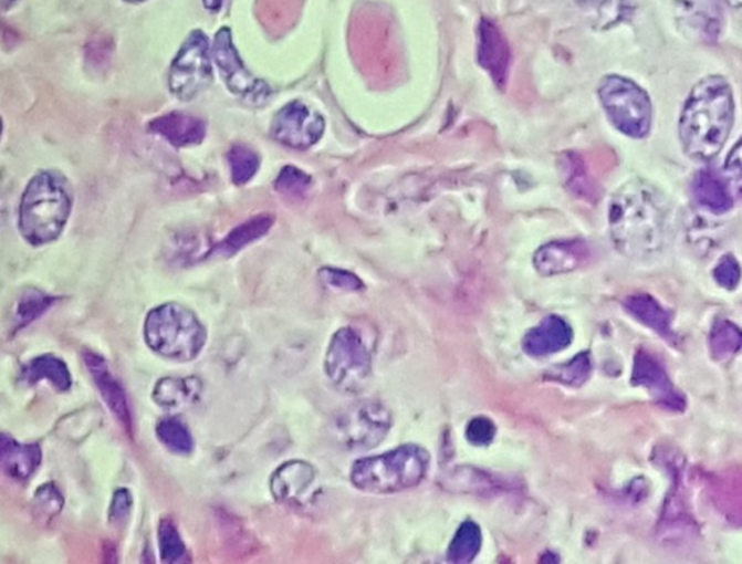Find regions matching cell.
I'll return each mask as SVG.
<instances>
[{
  "label": "cell",
  "mask_w": 742,
  "mask_h": 564,
  "mask_svg": "<svg viewBox=\"0 0 742 564\" xmlns=\"http://www.w3.org/2000/svg\"><path fill=\"white\" fill-rule=\"evenodd\" d=\"M58 302V297L46 295L40 289L23 291L15 310V331L27 328L28 325L41 318Z\"/></svg>",
  "instance_id": "cell-30"
},
{
  "label": "cell",
  "mask_w": 742,
  "mask_h": 564,
  "mask_svg": "<svg viewBox=\"0 0 742 564\" xmlns=\"http://www.w3.org/2000/svg\"><path fill=\"white\" fill-rule=\"evenodd\" d=\"M624 306L629 315L634 316L639 323L656 331L660 337L673 342L675 333L671 330V316L655 297L648 295V293H634L624 301Z\"/></svg>",
  "instance_id": "cell-23"
},
{
  "label": "cell",
  "mask_w": 742,
  "mask_h": 564,
  "mask_svg": "<svg viewBox=\"0 0 742 564\" xmlns=\"http://www.w3.org/2000/svg\"><path fill=\"white\" fill-rule=\"evenodd\" d=\"M144 340L166 361L188 363L203 352L208 331L188 306L166 302L148 312L144 321Z\"/></svg>",
  "instance_id": "cell-5"
},
{
  "label": "cell",
  "mask_w": 742,
  "mask_h": 564,
  "mask_svg": "<svg viewBox=\"0 0 742 564\" xmlns=\"http://www.w3.org/2000/svg\"><path fill=\"white\" fill-rule=\"evenodd\" d=\"M64 506V498L58 484L44 483L36 489L34 495V511L36 519L43 521L53 520L55 515L62 512Z\"/></svg>",
  "instance_id": "cell-35"
},
{
  "label": "cell",
  "mask_w": 742,
  "mask_h": 564,
  "mask_svg": "<svg viewBox=\"0 0 742 564\" xmlns=\"http://www.w3.org/2000/svg\"><path fill=\"white\" fill-rule=\"evenodd\" d=\"M494 437H497V426L488 417H474L467 424L466 438L470 445L478 447L489 446L494 440Z\"/></svg>",
  "instance_id": "cell-39"
},
{
  "label": "cell",
  "mask_w": 742,
  "mask_h": 564,
  "mask_svg": "<svg viewBox=\"0 0 742 564\" xmlns=\"http://www.w3.org/2000/svg\"><path fill=\"white\" fill-rule=\"evenodd\" d=\"M478 58L479 64L487 70L492 81L499 87H505L510 76L511 49L492 21H480Z\"/></svg>",
  "instance_id": "cell-15"
},
{
  "label": "cell",
  "mask_w": 742,
  "mask_h": 564,
  "mask_svg": "<svg viewBox=\"0 0 742 564\" xmlns=\"http://www.w3.org/2000/svg\"><path fill=\"white\" fill-rule=\"evenodd\" d=\"M316 478L314 466L303 460H291L280 466L270 480L274 500L282 503L301 502Z\"/></svg>",
  "instance_id": "cell-19"
},
{
  "label": "cell",
  "mask_w": 742,
  "mask_h": 564,
  "mask_svg": "<svg viewBox=\"0 0 742 564\" xmlns=\"http://www.w3.org/2000/svg\"><path fill=\"white\" fill-rule=\"evenodd\" d=\"M391 421V412L379 400H362L335 419V432L349 450H372L389 435Z\"/></svg>",
  "instance_id": "cell-10"
},
{
  "label": "cell",
  "mask_w": 742,
  "mask_h": 564,
  "mask_svg": "<svg viewBox=\"0 0 742 564\" xmlns=\"http://www.w3.org/2000/svg\"><path fill=\"white\" fill-rule=\"evenodd\" d=\"M320 279L326 286L344 292H362L366 288L356 274L337 268H322Z\"/></svg>",
  "instance_id": "cell-37"
},
{
  "label": "cell",
  "mask_w": 742,
  "mask_h": 564,
  "mask_svg": "<svg viewBox=\"0 0 742 564\" xmlns=\"http://www.w3.org/2000/svg\"><path fill=\"white\" fill-rule=\"evenodd\" d=\"M669 226V200L646 180H629L610 200V234L625 258L648 259L658 253L665 246Z\"/></svg>",
  "instance_id": "cell-1"
},
{
  "label": "cell",
  "mask_w": 742,
  "mask_h": 564,
  "mask_svg": "<svg viewBox=\"0 0 742 564\" xmlns=\"http://www.w3.org/2000/svg\"><path fill=\"white\" fill-rule=\"evenodd\" d=\"M457 469L452 472L450 479V484L452 488L459 489V491H469V492H484V491H494L499 488V484L494 483V480L483 472H479L475 469Z\"/></svg>",
  "instance_id": "cell-36"
},
{
  "label": "cell",
  "mask_w": 742,
  "mask_h": 564,
  "mask_svg": "<svg viewBox=\"0 0 742 564\" xmlns=\"http://www.w3.org/2000/svg\"><path fill=\"white\" fill-rule=\"evenodd\" d=\"M158 545L163 563L179 564L189 562L188 547L171 520H161L158 525Z\"/></svg>",
  "instance_id": "cell-31"
},
{
  "label": "cell",
  "mask_w": 742,
  "mask_h": 564,
  "mask_svg": "<svg viewBox=\"0 0 742 564\" xmlns=\"http://www.w3.org/2000/svg\"><path fill=\"white\" fill-rule=\"evenodd\" d=\"M22 377L27 384L35 385L39 382H49L55 390L67 391L72 388L73 377L69 366L60 357L40 356L28 363L22 369Z\"/></svg>",
  "instance_id": "cell-25"
},
{
  "label": "cell",
  "mask_w": 742,
  "mask_h": 564,
  "mask_svg": "<svg viewBox=\"0 0 742 564\" xmlns=\"http://www.w3.org/2000/svg\"><path fill=\"white\" fill-rule=\"evenodd\" d=\"M11 2H13V0H11Z\"/></svg>",
  "instance_id": "cell-44"
},
{
  "label": "cell",
  "mask_w": 742,
  "mask_h": 564,
  "mask_svg": "<svg viewBox=\"0 0 742 564\" xmlns=\"http://www.w3.org/2000/svg\"><path fill=\"white\" fill-rule=\"evenodd\" d=\"M228 163L231 167V179L237 186L249 184L260 170L259 154L242 144L231 147L228 152Z\"/></svg>",
  "instance_id": "cell-32"
},
{
  "label": "cell",
  "mask_w": 742,
  "mask_h": 564,
  "mask_svg": "<svg viewBox=\"0 0 742 564\" xmlns=\"http://www.w3.org/2000/svg\"><path fill=\"white\" fill-rule=\"evenodd\" d=\"M223 3H226V0H203L205 8L212 12L221 11Z\"/></svg>",
  "instance_id": "cell-42"
},
{
  "label": "cell",
  "mask_w": 742,
  "mask_h": 564,
  "mask_svg": "<svg viewBox=\"0 0 742 564\" xmlns=\"http://www.w3.org/2000/svg\"><path fill=\"white\" fill-rule=\"evenodd\" d=\"M483 535L474 521H466L456 531L447 550V558L451 563H470L479 556L482 550Z\"/></svg>",
  "instance_id": "cell-27"
},
{
  "label": "cell",
  "mask_w": 742,
  "mask_h": 564,
  "mask_svg": "<svg viewBox=\"0 0 742 564\" xmlns=\"http://www.w3.org/2000/svg\"><path fill=\"white\" fill-rule=\"evenodd\" d=\"M156 435L171 453L188 456L194 453L195 440L188 426L180 418L167 417L157 424Z\"/></svg>",
  "instance_id": "cell-29"
},
{
  "label": "cell",
  "mask_w": 742,
  "mask_h": 564,
  "mask_svg": "<svg viewBox=\"0 0 742 564\" xmlns=\"http://www.w3.org/2000/svg\"><path fill=\"white\" fill-rule=\"evenodd\" d=\"M74 194L67 177L59 170H40L23 190L18 230L32 247H43L60 239L70 216Z\"/></svg>",
  "instance_id": "cell-3"
},
{
  "label": "cell",
  "mask_w": 742,
  "mask_h": 564,
  "mask_svg": "<svg viewBox=\"0 0 742 564\" xmlns=\"http://www.w3.org/2000/svg\"><path fill=\"white\" fill-rule=\"evenodd\" d=\"M722 175L725 177L734 198L742 199V138L728 154Z\"/></svg>",
  "instance_id": "cell-38"
},
{
  "label": "cell",
  "mask_w": 742,
  "mask_h": 564,
  "mask_svg": "<svg viewBox=\"0 0 742 564\" xmlns=\"http://www.w3.org/2000/svg\"><path fill=\"white\" fill-rule=\"evenodd\" d=\"M324 367L331 384L345 394L366 388L372 376V353L363 335L353 326L338 330L326 349Z\"/></svg>",
  "instance_id": "cell-7"
},
{
  "label": "cell",
  "mask_w": 742,
  "mask_h": 564,
  "mask_svg": "<svg viewBox=\"0 0 742 564\" xmlns=\"http://www.w3.org/2000/svg\"><path fill=\"white\" fill-rule=\"evenodd\" d=\"M591 258V250L585 241L567 240L548 242L536 250L534 265L543 276L573 272L585 264Z\"/></svg>",
  "instance_id": "cell-16"
},
{
  "label": "cell",
  "mask_w": 742,
  "mask_h": 564,
  "mask_svg": "<svg viewBox=\"0 0 742 564\" xmlns=\"http://www.w3.org/2000/svg\"><path fill=\"white\" fill-rule=\"evenodd\" d=\"M125 2H128V3H138V2H144V0H125Z\"/></svg>",
  "instance_id": "cell-43"
},
{
  "label": "cell",
  "mask_w": 742,
  "mask_h": 564,
  "mask_svg": "<svg viewBox=\"0 0 742 564\" xmlns=\"http://www.w3.org/2000/svg\"><path fill=\"white\" fill-rule=\"evenodd\" d=\"M715 281L727 291H734L739 286L742 278V270L739 260L732 254L723 255L720 263L713 270Z\"/></svg>",
  "instance_id": "cell-40"
},
{
  "label": "cell",
  "mask_w": 742,
  "mask_h": 564,
  "mask_svg": "<svg viewBox=\"0 0 742 564\" xmlns=\"http://www.w3.org/2000/svg\"><path fill=\"white\" fill-rule=\"evenodd\" d=\"M573 330L566 320L550 315L539 325L532 326L522 340L524 352L531 357H548L571 346Z\"/></svg>",
  "instance_id": "cell-18"
},
{
  "label": "cell",
  "mask_w": 742,
  "mask_h": 564,
  "mask_svg": "<svg viewBox=\"0 0 742 564\" xmlns=\"http://www.w3.org/2000/svg\"><path fill=\"white\" fill-rule=\"evenodd\" d=\"M734 93L725 77L712 74L692 88L679 121L681 147L694 161H711L734 127Z\"/></svg>",
  "instance_id": "cell-2"
},
{
  "label": "cell",
  "mask_w": 742,
  "mask_h": 564,
  "mask_svg": "<svg viewBox=\"0 0 742 564\" xmlns=\"http://www.w3.org/2000/svg\"><path fill=\"white\" fill-rule=\"evenodd\" d=\"M597 95L606 116L619 133L629 138H646L651 130L650 96L636 82L618 74L602 79Z\"/></svg>",
  "instance_id": "cell-6"
},
{
  "label": "cell",
  "mask_w": 742,
  "mask_h": 564,
  "mask_svg": "<svg viewBox=\"0 0 742 564\" xmlns=\"http://www.w3.org/2000/svg\"><path fill=\"white\" fill-rule=\"evenodd\" d=\"M212 45L202 30L191 31L173 59L169 70L171 95L190 102L213 83Z\"/></svg>",
  "instance_id": "cell-8"
},
{
  "label": "cell",
  "mask_w": 742,
  "mask_h": 564,
  "mask_svg": "<svg viewBox=\"0 0 742 564\" xmlns=\"http://www.w3.org/2000/svg\"><path fill=\"white\" fill-rule=\"evenodd\" d=\"M134 498L127 488L116 489L114 497H112L109 506L111 524L118 525L128 519L130 508H133Z\"/></svg>",
  "instance_id": "cell-41"
},
{
  "label": "cell",
  "mask_w": 742,
  "mask_h": 564,
  "mask_svg": "<svg viewBox=\"0 0 742 564\" xmlns=\"http://www.w3.org/2000/svg\"><path fill=\"white\" fill-rule=\"evenodd\" d=\"M676 18L690 39L715 43L723 27L721 0H673Z\"/></svg>",
  "instance_id": "cell-13"
},
{
  "label": "cell",
  "mask_w": 742,
  "mask_h": 564,
  "mask_svg": "<svg viewBox=\"0 0 742 564\" xmlns=\"http://www.w3.org/2000/svg\"><path fill=\"white\" fill-rule=\"evenodd\" d=\"M212 59L232 95L254 106L263 105L272 97L273 88L269 83L255 77L242 62L233 44L231 28L222 27L215 34Z\"/></svg>",
  "instance_id": "cell-9"
},
{
  "label": "cell",
  "mask_w": 742,
  "mask_h": 564,
  "mask_svg": "<svg viewBox=\"0 0 742 564\" xmlns=\"http://www.w3.org/2000/svg\"><path fill=\"white\" fill-rule=\"evenodd\" d=\"M312 185L311 176L305 171L297 169L296 166H284L274 181V189L279 194L289 196V198H302L310 190Z\"/></svg>",
  "instance_id": "cell-34"
},
{
  "label": "cell",
  "mask_w": 742,
  "mask_h": 564,
  "mask_svg": "<svg viewBox=\"0 0 742 564\" xmlns=\"http://www.w3.org/2000/svg\"><path fill=\"white\" fill-rule=\"evenodd\" d=\"M273 223V217L268 216V213L251 218L249 221L240 223V226L233 228L230 234L219 242L218 246H215L213 250L208 255L219 259L232 258V255L244 250L245 247L263 239V237L272 230Z\"/></svg>",
  "instance_id": "cell-22"
},
{
  "label": "cell",
  "mask_w": 742,
  "mask_h": 564,
  "mask_svg": "<svg viewBox=\"0 0 742 564\" xmlns=\"http://www.w3.org/2000/svg\"><path fill=\"white\" fill-rule=\"evenodd\" d=\"M550 372H552L550 376L553 380L577 388V386L586 384L592 375V358L589 353H581L566 365L558 366L557 369Z\"/></svg>",
  "instance_id": "cell-33"
},
{
  "label": "cell",
  "mask_w": 742,
  "mask_h": 564,
  "mask_svg": "<svg viewBox=\"0 0 742 564\" xmlns=\"http://www.w3.org/2000/svg\"><path fill=\"white\" fill-rule=\"evenodd\" d=\"M709 348L713 361H731L742 349V330L731 321H717L709 334Z\"/></svg>",
  "instance_id": "cell-28"
},
{
  "label": "cell",
  "mask_w": 742,
  "mask_h": 564,
  "mask_svg": "<svg viewBox=\"0 0 742 564\" xmlns=\"http://www.w3.org/2000/svg\"><path fill=\"white\" fill-rule=\"evenodd\" d=\"M41 461L43 451L39 445H22L8 435L0 438V463L7 477L23 482L39 470Z\"/></svg>",
  "instance_id": "cell-21"
},
{
  "label": "cell",
  "mask_w": 742,
  "mask_h": 564,
  "mask_svg": "<svg viewBox=\"0 0 742 564\" xmlns=\"http://www.w3.org/2000/svg\"><path fill=\"white\" fill-rule=\"evenodd\" d=\"M83 361H85L87 370L91 373L97 390L101 391L102 399H104L107 409L118 419L121 426L127 430L128 435L133 436V414H130L127 391H125L118 379L112 375L105 358L100 356V354L85 353L83 354Z\"/></svg>",
  "instance_id": "cell-14"
},
{
  "label": "cell",
  "mask_w": 742,
  "mask_h": 564,
  "mask_svg": "<svg viewBox=\"0 0 742 564\" xmlns=\"http://www.w3.org/2000/svg\"><path fill=\"white\" fill-rule=\"evenodd\" d=\"M324 133V116L302 101H292L284 105L270 125V135L274 142L293 150L314 147Z\"/></svg>",
  "instance_id": "cell-11"
},
{
  "label": "cell",
  "mask_w": 742,
  "mask_h": 564,
  "mask_svg": "<svg viewBox=\"0 0 742 564\" xmlns=\"http://www.w3.org/2000/svg\"><path fill=\"white\" fill-rule=\"evenodd\" d=\"M633 384L641 386L656 400L658 407L669 409L673 412H683L686 409V398L680 394L673 382L665 369V366L658 362V358L646 349H639L636 354L633 367Z\"/></svg>",
  "instance_id": "cell-12"
},
{
  "label": "cell",
  "mask_w": 742,
  "mask_h": 564,
  "mask_svg": "<svg viewBox=\"0 0 742 564\" xmlns=\"http://www.w3.org/2000/svg\"><path fill=\"white\" fill-rule=\"evenodd\" d=\"M564 185L572 194L586 200H596L597 189L595 181L592 180L583 158L576 153H564L562 163H560Z\"/></svg>",
  "instance_id": "cell-26"
},
{
  "label": "cell",
  "mask_w": 742,
  "mask_h": 564,
  "mask_svg": "<svg viewBox=\"0 0 742 564\" xmlns=\"http://www.w3.org/2000/svg\"><path fill=\"white\" fill-rule=\"evenodd\" d=\"M692 196L694 202L703 211L712 216H723L734 207V195L728 186L725 177L713 169L699 170L693 177Z\"/></svg>",
  "instance_id": "cell-20"
},
{
  "label": "cell",
  "mask_w": 742,
  "mask_h": 564,
  "mask_svg": "<svg viewBox=\"0 0 742 564\" xmlns=\"http://www.w3.org/2000/svg\"><path fill=\"white\" fill-rule=\"evenodd\" d=\"M202 391L196 377H163L153 389V400L165 409H180L194 404Z\"/></svg>",
  "instance_id": "cell-24"
},
{
  "label": "cell",
  "mask_w": 742,
  "mask_h": 564,
  "mask_svg": "<svg viewBox=\"0 0 742 564\" xmlns=\"http://www.w3.org/2000/svg\"><path fill=\"white\" fill-rule=\"evenodd\" d=\"M431 456L421 446L405 445L353 464L349 479L358 491L389 495L417 488L427 478Z\"/></svg>",
  "instance_id": "cell-4"
},
{
  "label": "cell",
  "mask_w": 742,
  "mask_h": 564,
  "mask_svg": "<svg viewBox=\"0 0 742 564\" xmlns=\"http://www.w3.org/2000/svg\"><path fill=\"white\" fill-rule=\"evenodd\" d=\"M148 130L165 138L171 146L185 148L198 146L207 137V123L188 112H169L148 124Z\"/></svg>",
  "instance_id": "cell-17"
}]
</instances>
